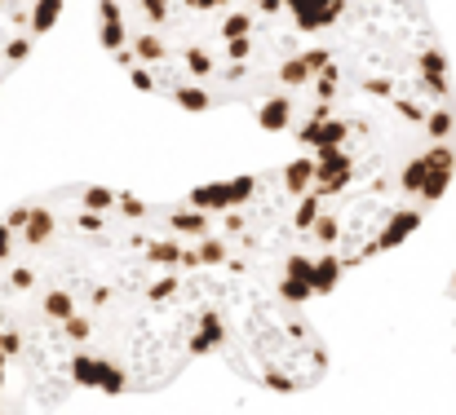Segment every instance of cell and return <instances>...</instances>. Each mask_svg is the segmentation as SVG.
Instances as JSON below:
<instances>
[{
  "label": "cell",
  "instance_id": "cell-2",
  "mask_svg": "<svg viewBox=\"0 0 456 415\" xmlns=\"http://www.w3.org/2000/svg\"><path fill=\"white\" fill-rule=\"evenodd\" d=\"M297 146L346 270L403 243L456 172V89L426 0H346L253 107Z\"/></svg>",
  "mask_w": 456,
  "mask_h": 415
},
{
  "label": "cell",
  "instance_id": "cell-5",
  "mask_svg": "<svg viewBox=\"0 0 456 415\" xmlns=\"http://www.w3.org/2000/svg\"><path fill=\"white\" fill-rule=\"evenodd\" d=\"M208 354L240 380L271 394H302L323 380L328 345L305 318V305L280 296L257 278L204 261Z\"/></svg>",
  "mask_w": 456,
  "mask_h": 415
},
{
  "label": "cell",
  "instance_id": "cell-6",
  "mask_svg": "<svg viewBox=\"0 0 456 415\" xmlns=\"http://www.w3.org/2000/svg\"><path fill=\"white\" fill-rule=\"evenodd\" d=\"M62 0H0V84L27 62L40 36L53 27Z\"/></svg>",
  "mask_w": 456,
  "mask_h": 415
},
{
  "label": "cell",
  "instance_id": "cell-4",
  "mask_svg": "<svg viewBox=\"0 0 456 415\" xmlns=\"http://www.w3.org/2000/svg\"><path fill=\"white\" fill-rule=\"evenodd\" d=\"M177 208L200 261L240 270L297 305L328 296L346 275L302 159L204 181Z\"/></svg>",
  "mask_w": 456,
  "mask_h": 415
},
{
  "label": "cell",
  "instance_id": "cell-1",
  "mask_svg": "<svg viewBox=\"0 0 456 415\" xmlns=\"http://www.w3.org/2000/svg\"><path fill=\"white\" fill-rule=\"evenodd\" d=\"M0 345L22 389L151 394L208 354L204 261L177 204L58 186L0 217Z\"/></svg>",
  "mask_w": 456,
  "mask_h": 415
},
{
  "label": "cell",
  "instance_id": "cell-3",
  "mask_svg": "<svg viewBox=\"0 0 456 415\" xmlns=\"http://www.w3.org/2000/svg\"><path fill=\"white\" fill-rule=\"evenodd\" d=\"M346 0H98L125 76L186 111L257 107Z\"/></svg>",
  "mask_w": 456,
  "mask_h": 415
}]
</instances>
